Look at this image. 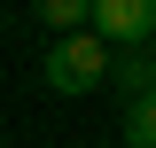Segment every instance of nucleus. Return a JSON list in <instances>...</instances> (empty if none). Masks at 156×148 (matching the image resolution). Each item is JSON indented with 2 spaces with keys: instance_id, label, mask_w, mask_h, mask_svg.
<instances>
[{
  "instance_id": "nucleus-1",
  "label": "nucleus",
  "mask_w": 156,
  "mask_h": 148,
  "mask_svg": "<svg viewBox=\"0 0 156 148\" xmlns=\"http://www.w3.org/2000/svg\"><path fill=\"white\" fill-rule=\"evenodd\" d=\"M39 78H47L55 93H94V86H109V47H101L94 31H70V39H55V47H47Z\"/></svg>"
},
{
  "instance_id": "nucleus-2",
  "label": "nucleus",
  "mask_w": 156,
  "mask_h": 148,
  "mask_svg": "<svg viewBox=\"0 0 156 148\" xmlns=\"http://www.w3.org/2000/svg\"><path fill=\"white\" fill-rule=\"evenodd\" d=\"M86 31H94L109 55H125V47H148V39H156V0H94Z\"/></svg>"
},
{
  "instance_id": "nucleus-3",
  "label": "nucleus",
  "mask_w": 156,
  "mask_h": 148,
  "mask_svg": "<svg viewBox=\"0 0 156 148\" xmlns=\"http://www.w3.org/2000/svg\"><path fill=\"white\" fill-rule=\"evenodd\" d=\"M109 86L125 93V101L156 93V55H148V47H125V55H109Z\"/></svg>"
},
{
  "instance_id": "nucleus-4",
  "label": "nucleus",
  "mask_w": 156,
  "mask_h": 148,
  "mask_svg": "<svg viewBox=\"0 0 156 148\" xmlns=\"http://www.w3.org/2000/svg\"><path fill=\"white\" fill-rule=\"evenodd\" d=\"M86 16H94V0H39V23H47V31H86Z\"/></svg>"
},
{
  "instance_id": "nucleus-5",
  "label": "nucleus",
  "mask_w": 156,
  "mask_h": 148,
  "mask_svg": "<svg viewBox=\"0 0 156 148\" xmlns=\"http://www.w3.org/2000/svg\"><path fill=\"white\" fill-rule=\"evenodd\" d=\"M125 148H156V93L125 101Z\"/></svg>"
}]
</instances>
